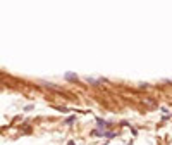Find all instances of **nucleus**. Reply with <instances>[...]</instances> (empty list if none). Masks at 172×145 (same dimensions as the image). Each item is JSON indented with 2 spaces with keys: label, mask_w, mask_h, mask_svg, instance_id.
Here are the masks:
<instances>
[{
  "label": "nucleus",
  "mask_w": 172,
  "mask_h": 145,
  "mask_svg": "<svg viewBox=\"0 0 172 145\" xmlns=\"http://www.w3.org/2000/svg\"><path fill=\"white\" fill-rule=\"evenodd\" d=\"M69 145H74V144H69Z\"/></svg>",
  "instance_id": "nucleus-1"
}]
</instances>
